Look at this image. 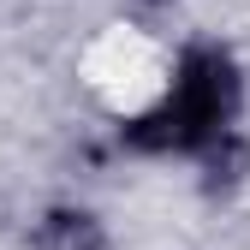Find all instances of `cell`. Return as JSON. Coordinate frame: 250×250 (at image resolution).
Listing matches in <instances>:
<instances>
[{
	"mask_svg": "<svg viewBox=\"0 0 250 250\" xmlns=\"http://www.w3.org/2000/svg\"><path fill=\"white\" fill-rule=\"evenodd\" d=\"M238 102H244L238 60L214 42H197L179 54V72H173V89L161 96V107L119 125V143L137 155H203L232 125Z\"/></svg>",
	"mask_w": 250,
	"mask_h": 250,
	"instance_id": "obj_1",
	"label": "cell"
},
{
	"mask_svg": "<svg viewBox=\"0 0 250 250\" xmlns=\"http://www.w3.org/2000/svg\"><path fill=\"white\" fill-rule=\"evenodd\" d=\"M244 173H250V143H244V137L221 131V137L203 149V191H208V197L238 191V185H244Z\"/></svg>",
	"mask_w": 250,
	"mask_h": 250,
	"instance_id": "obj_3",
	"label": "cell"
},
{
	"mask_svg": "<svg viewBox=\"0 0 250 250\" xmlns=\"http://www.w3.org/2000/svg\"><path fill=\"white\" fill-rule=\"evenodd\" d=\"M36 250H107V227L89 208H48L36 232H30Z\"/></svg>",
	"mask_w": 250,
	"mask_h": 250,
	"instance_id": "obj_2",
	"label": "cell"
}]
</instances>
